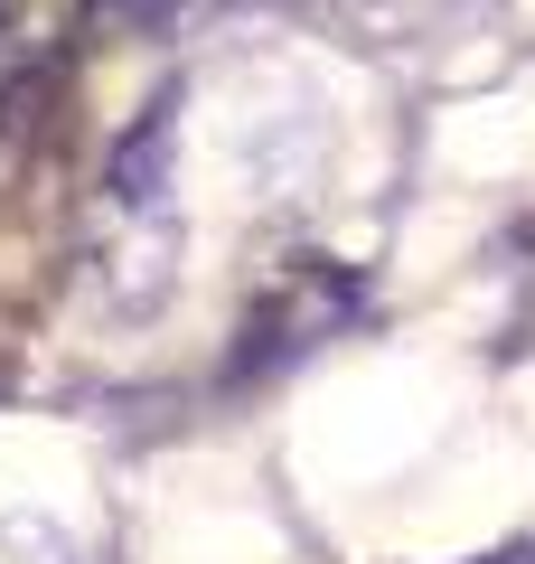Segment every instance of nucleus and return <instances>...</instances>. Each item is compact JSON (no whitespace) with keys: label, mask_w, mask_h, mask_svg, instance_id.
I'll list each match as a JSON object with an SVG mask.
<instances>
[{"label":"nucleus","mask_w":535,"mask_h":564,"mask_svg":"<svg viewBox=\"0 0 535 564\" xmlns=\"http://www.w3.org/2000/svg\"><path fill=\"white\" fill-rule=\"evenodd\" d=\"M103 10H113L122 29H160V20H170V0H103Z\"/></svg>","instance_id":"obj_1"},{"label":"nucleus","mask_w":535,"mask_h":564,"mask_svg":"<svg viewBox=\"0 0 535 564\" xmlns=\"http://www.w3.org/2000/svg\"><path fill=\"white\" fill-rule=\"evenodd\" d=\"M507 564H516V555H507Z\"/></svg>","instance_id":"obj_2"}]
</instances>
